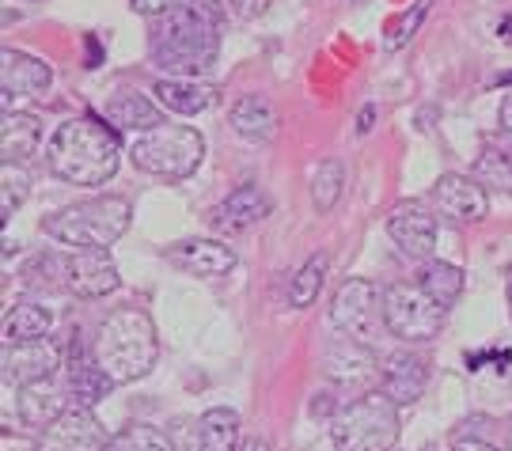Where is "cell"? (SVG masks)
Returning <instances> with one entry per match:
<instances>
[{
	"mask_svg": "<svg viewBox=\"0 0 512 451\" xmlns=\"http://www.w3.org/2000/svg\"><path fill=\"white\" fill-rule=\"evenodd\" d=\"M429 8H433V0H418L406 16H399L395 23H391V31H387V38H384V46H387V54H395V50H403L406 42L414 38V31L421 27V19L429 16Z\"/></svg>",
	"mask_w": 512,
	"mask_h": 451,
	"instance_id": "836d02e7",
	"label": "cell"
},
{
	"mask_svg": "<svg viewBox=\"0 0 512 451\" xmlns=\"http://www.w3.org/2000/svg\"><path fill=\"white\" fill-rule=\"evenodd\" d=\"M38 141H42V122L27 110H8L0 122V156L4 163H23L35 156Z\"/></svg>",
	"mask_w": 512,
	"mask_h": 451,
	"instance_id": "ffe728a7",
	"label": "cell"
},
{
	"mask_svg": "<svg viewBox=\"0 0 512 451\" xmlns=\"http://www.w3.org/2000/svg\"><path fill=\"white\" fill-rule=\"evenodd\" d=\"M323 368H327V376L338 379V383H361V379H368L376 372V357H372V345L353 342V338H338V342L327 349Z\"/></svg>",
	"mask_w": 512,
	"mask_h": 451,
	"instance_id": "d6986e66",
	"label": "cell"
},
{
	"mask_svg": "<svg viewBox=\"0 0 512 451\" xmlns=\"http://www.w3.org/2000/svg\"><path fill=\"white\" fill-rule=\"evenodd\" d=\"M103 118H107L114 129H156L164 126L160 110L152 99L137 95V91H126V95H114L107 107H103Z\"/></svg>",
	"mask_w": 512,
	"mask_h": 451,
	"instance_id": "cb8c5ba5",
	"label": "cell"
},
{
	"mask_svg": "<svg viewBox=\"0 0 512 451\" xmlns=\"http://www.w3.org/2000/svg\"><path fill=\"white\" fill-rule=\"evenodd\" d=\"M129 220L133 205L126 198H92L50 213L42 220V232L76 251H107L129 232Z\"/></svg>",
	"mask_w": 512,
	"mask_h": 451,
	"instance_id": "277c9868",
	"label": "cell"
},
{
	"mask_svg": "<svg viewBox=\"0 0 512 451\" xmlns=\"http://www.w3.org/2000/svg\"><path fill=\"white\" fill-rule=\"evenodd\" d=\"M69 383H65V372H57L50 379H35L27 387H19L16 410L23 417V425L31 429H50L57 417L65 414V402H69Z\"/></svg>",
	"mask_w": 512,
	"mask_h": 451,
	"instance_id": "5bb4252c",
	"label": "cell"
},
{
	"mask_svg": "<svg viewBox=\"0 0 512 451\" xmlns=\"http://www.w3.org/2000/svg\"><path fill=\"white\" fill-rule=\"evenodd\" d=\"M323 277H327V254H311L308 262L296 270L293 285H289V304L293 307H308L315 304V296L323 289Z\"/></svg>",
	"mask_w": 512,
	"mask_h": 451,
	"instance_id": "4dcf8cb0",
	"label": "cell"
},
{
	"mask_svg": "<svg viewBox=\"0 0 512 451\" xmlns=\"http://www.w3.org/2000/svg\"><path fill=\"white\" fill-rule=\"evenodd\" d=\"M205 156V141L198 129L190 126H156L148 129L137 145L129 148V160L137 171L156 175V179L179 182L190 179L198 171V163Z\"/></svg>",
	"mask_w": 512,
	"mask_h": 451,
	"instance_id": "8992f818",
	"label": "cell"
},
{
	"mask_svg": "<svg viewBox=\"0 0 512 451\" xmlns=\"http://www.w3.org/2000/svg\"><path fill=\"white\" fill-rule=\"evenodd\" d=\"M342 186H346V163L342 160H323L315 167V179H311V201H315V213H330L338 198H342Z\"/></svg>",
	"mask_w": 512,
	"mask_h": 451,
	"instance_id": "f1b7e54d",
	"label": "cell"
},
{
	"mask_svg": "<svg viewBox=\"0 0 512 451\" xmlns=\"http://www.w3.org/2000/svg\"><path fill=\"white\" fill-rule=\"evenodd\" d=\"M50 311L42 304H31V300H19L12 311H8V319H4V342L8 345H23V342H38V338H46L50 334Z\"/></svg>",
	"mask_w": 512,
	"mask_h": 451,
	"instance_id": "d4e9b609",
	"label": "cell"
},
{
	"mask_svg": "<svg viewBox=\"0 0 512 451\" xmlns=\"http://www.w3.org/2000/svg\"><path fill=\"white\" fill-rule=\"evenodd\" d=\"M501 126L512 133V91L505 95V103H501Z\"/></svg>",
	"mask_w": 512,
	"mask_h": 451,
	"instance_id": "8d00e7d4",
	"label": "cell"
},
{
	"mask_svg": "<svg viewBox=\"0 0 512 451\" xmlns=\"http://www.w3.org/2000/svg\"><path fill=\"white\" fill-rule=\"evenodd\" d=\"M27 194H31L27 167L23 163H4V171H0V217L4 220L16 217V209L27 201Z\"/></svg>",
	"mask_w": 512,
	"mask_h": 451,
	"instance_id": "1f68e13d",
	"label": "cell"
},
{
	"mask_svg": "<svg viewBox=\"0 0 512 451\" xmlns=\"http://www.w3.org/2000/svg\"><path fill=\"white\" fill-rule=\"evenodd\" d=\"M232 129L247 141H270L277 133V107L270 95H243L232 107Z\"/></svg>",
	"mask_w": 512,
	"mask_h": 451,
	"instance_id": "7402d4cb",
	"label": "cell"
},
{
	"mask_svg": "<svg viewBox=\"0 0 512 451\" xmlns=\"http://www.w3.org/2000/svg\"><path fill=\"white\" fill-rule=\"evenodd\" d=\"M65 383H69V395L80 402V406H95V402H103V398L118 387L114 379L95 364V357L92 361H84V357H73V361H65Z\"/></svg>",
	"mask_w": 512,
	"mask_h": 451,
	"instance_id": "603a6c76",
	"label": "cell"
},
{
	"mask_svg": "<svg viewBox=\"0 0 512 451\" xmlns=\"http://www.w3.org/2000/svg\"><path fill=\"white\" fill-rule=\"evenodd\" d=\"M387 235L403 254L429 262L437 251V217L425 201H399L387 217Z\"/></svg>",
	"mask_w": 512,
	"mask_h": 451,
	"instance_id": "30bf717a",
	"label": "cell"
},
{
	"mask_svg": "<svg viewBox=\"0 0 512 451\" xmlns=\"http://www.w3.org/2000/svg\"><path fill=\"white\" fill-rule=\"evenodd\" d=\"M57 277L80 300H99V296H110V292L122 285L110 251H76L73 247V251L57 262Z\"/></svg>",
	"mask_w": 512,
	"mask_h": 451,
	"instance_id": "9c48e42d",
	"label": "cell"
},
{
	"mask_svg": "<svg viewBox=\"0 0 512 451\" xmlns=\"http://www.w3.org/2000/svg\"><path fill=\"white\" fill-rule=\"evenodd\" d=\"M384 323L387 334L403 342H433L444 326V307L414 281H395L384 289Z\"/></svg>",
	"mask_w": 512,
	"mask_h": 451,
	"instance_id": "52a82bcc",
	"label": "cell"
},
{
	"mask_svg": "<svg viewBox=\"0 0 512 451\" xmlns=\"http://www.w3.org/2000/svg\"><path fill=\"white\" fill-rule=\"evenodd\" d=\"M425 451H437V448H425Z\"/></svg>",
	"mask_w": 512,
	"mask_h": 451,
	"instance_id": "ab89813d",
	"label": "cell"
},
{
	"mask_svg": "<svg viewBox=\"0 0 512 451\" xmlns=\"http://www.w3.org/2000/svg\"><path fill=\"white\" fill-rule=\"evenodd\" d=\"M95 364L107 372L114 383H137L156 368L160 342H156V323L141 307H118L99 323L92 342Z\"/></svg>",
	"mask_w": 512,
	"mask_h": 451,
	"instance_id": "3957f363",
	"label": "cell"
},
{
	"mask_svg": "<svg viewBox=\"0 0 512 451\" xmlns=\"http://www.w3.org/2000/svg\"><path fill=\"white\" fill-rule=\"evenodd\" d=\"M148 57L164 76L202 80L217 69L220 57V4L194 0L186 8L164 12L148 27Z\"/></svg>",
	"mask_w": 512,
	"mask_h": 451,
	"instance_id": "6da1fadb",
	"label": "cell"
},
{
	"mask_svg": "<svg viewBox=\"0 0 512 451\" xmlns=\"http://www.w3.org/2000/svg\"><path fill=\"white\" fill-rule=\"evenodd\" d=\"M107 451H179L171 444V436L152 429V425H129L118 436H110Z\"/></svg>",
	"mask_w": 512,
	"mask_h": 451,
	"instance_id": "d6a6232c",
	"label": "cell"
},
{
	"mask_svg": "<svg viewBox=\"0 0 512 451\" xmlns=\"http://www.w3.org/2000/svg\"><path fill=\"white\" fill-rule=\"evenodd\" d=\"M171 262L190 273V277L209 281V277H224L232 270L236 254H232V247L217 243V239H186L179 247H171Z\"/></svg>",
	"mask_w": 512,
	"mask_h": 451,
	"instance_id": "e0dca14e",
	"label": "cell"
},
{
	"mask_svg": "<svg viewBox=\"0 0 512 451\" xmlns=\"http://www.w3.org/2000/svg\"><path fill=\"white\" fill-rule=\"evenodd\" d=\"M270 4L274 0H228V8H232V16L236 19H258L270 12Z\"/></svg>",
	"mask_w": 512,
	"mask_h": 451,
	"instance_id": "d590c367",
	"label": "cell"
},
{
	"mask_svg": "<svg viewBox=\"0 0 512 451\" xmlns=\"http://www.w3.org/2000/svg\"><path fill=\"white\" fill-rule=\"evenodd\" d=\"M198 451H243V433H239L236 410H209L202 417V436H198Z\"/></svg>",
	"mask_w": 512,
	"mask_h": 451,
	"instance_id": "484cf974",
	"label": "cell"
},
{
	"mask_svg": "<svg viewBox=\"0 0 512 451\" xmlns=\"http://www.w3.org/2000/svg\"><path fill=\"white\" fill-rule=\"evenodd\" d=\"M46 163L69 186H103L122 163V137L107 118H73L54 133Z\"/></svg>",
	"mask_w": 512,
	"mask_h": 451,
	"instance_id": "7a4b0ae2",
	"label": "cell"
},
{
	"mask_svg": "<svg viewBox=\"0 0 512 451\" xmlns=\"http://www.w3.org/2000/svg\"><path fill=\"white\" fill-rule=\"evenodd\" d=\"M501 429L490 417H467L456 433L448 436V448L452 451H509L505 444V433H494Z\"/></svg>",
	"mask_w": 512,
	"mask_h": 451,
	"instance_id": "4316f807",
	"label": "cell"
},
{
	"mask_svg": "<svg viewBox=\"0 0 512 451\" xmlns=\"http://www.w3.org/2000/svg\"><path fill=\"white\" fill-rule=\"evenodd\" d=\"M330 323L338 326L353 342L372 345L387 330L384 323V292L376 289L368 277H349L338 285L330 300Z\"/></svg>",
	"mask_w": 512,
	"mask_h": 451,
	"instance_id": "ba28073f",
	"label": "cell"
},
{
	"mask_svg": "<svg viewBox=\"0 0 512 451\" xmlns=\"http://www.w3.org/2000/svg\"><path fill=\"white\" fill-rule=\"evenodd\" d=\"M334 451H395L399 444V402L387 391H368L353 398L330 421Z\"/></svg>",
	"mask_w": 512,
	"mask_h": 451,
	"instance_id": "5b68a950",
	"label": "cell"
},
{
	"mask_svg": "<svg viewBox=\"0 0 512 451\" xmlns=\"http://www.w3.org/2000/svg\"><path fill=\"white\" fill-rule=\"evenodd\" d=\"M380 379H384V391L399 406H410L429 387V361L414 349H395L380 361Z\"/></svg>",
	"mask_w": 512,
	"mask_h": 451,
	"instance_id": "9a60e30c",
	"label": "cell"
},
{
	"mask_svg": "<svg viewBox=\"0 0 512 451\" xmlns=\"http://www.w3.org/2000/svg\"><path fill=\"white\" fill-rule=\"evenodd\" d=\"M433 209H437L440 217L456 220V224H478L490 213V190L475 175L448 171L433 186Z\"/></svg>",
	"mask_w": 512,
	"mask_h": 451,
	"instance_id": "7c38bea8",
	"label": "cell"
},
{
	"mask_svg": "<svg viewBox=\"0 0 512 451\" xmlns=\"http://www.w3.org/2000/svg\"><path fill=\"white\" fill-rule=\"evenodd\" d=\"M418 285L448 311V307L459 304V296H463V270L452 266V262H425Z\"/></svg>",
	"mask_w": 512,
	"mask_h": 451,
	"instance_id": "83f0119b",
	"label": "cell"
},
{
	"mask_svg": "<svg viewBox=\"0 0 512 451\" xmlns=\"http://www.w3.org/2000/svg\"><path fill=\"white\" fill-rule=\"evenodd\" d=\"M65 368V353L61 345L50 342V338H38V342H23V345H8L4 353V379L12 387H27L35 379H50Z\"/></svg>",
	"mask_w": 512,
	"mask_h": 451,
	"instance_id": "4fadbf2b",
	"label": "cell"
},
{
	"mask_svg": "<svg viewBox=\"0 0 512 451\" xmlns=\"http://www.w3.org/2000/svg\"><path fill=\"white\" fill-rule=\"evenodd\" d=\"M156 103L171 114H202V110L213 107V99H217V88L213 84H205V80H175V76H164V80H156Z\"/></svg>",
	"mask_w": 512,
	"mask_h": 451,
	"instance_id": "ac0fdd59",
	"label": "cell"
},
{
	"mask_svg": "<svg viewBox=\"0 0 512 451\" xmlns=\"http://www.w3.org/2000/svg\"><path fill=\"white\" fill-rule=\"evenodd\" d=\"M54 84L50 65L35 54H23V50H4L0 54V88L4 99H27V95H42V91Z\"/></svg>",
	"mask_w": 512,
	"mask_h": 451,
	"instance_id": "2e32d148",
	"label": "cell"
},
{
	"mask_svg": "<svg viewBox=\"0 0 512 451\" xmlns=\"http://www.w3.org/2000/svg\"><path fill=\"white\" fill-rule=\"evenodd\" d=\"M372 122H376V107H368V110H361V133H368V129H372Z\"/></svg>",
	"mask_w": 512,
	"mask_h": 451,
	"instance_id": "74e56055",
	"label": "cell"
},
{
	"mask_svg": "<svg viewBox=\"0 0 512 451\" xmlns=\"http://www.w3.org/2000/svg\"><path fill=\"white\" fill-rule=\"evenodd\" d=\"M270 209H274V201L266 190H258V186H239L236 194H228V198L220 201V209L213 213L220 228H247V224H258V220L270 217Z\"/></svg>",
	"mask_w": 512,
	"mask_h": 451,
	"instance_id": "44dd1931",
	"label": "cell"
},
{
	"mask_svg": "<svg viewBox=\"0 0 512 451\" xmlns=\"http://www.w3.org/2000/svg\"><path fill=\"white\" fill-rule=\"evenodd\" d=\"M243 451H270V444H266V440H258V436H251V440L243 444Z\"/></svg>",
	"mask_w": 512,
	"mask_h": 451,
	"instance_id": "f35d334b",
	"label": "cell"
},
{
	"mask_svg": "<svg viewBox=\"0 0 512 451\" xmlns=\"http://www.w3.org/2000/svg\"><path fill=\"white\" fill-rule=\"evenodd\" d=\"M107 448H110L107 429H103V421L88 406L65 410L50 429L38 433V451H107Z\"/></svg>",
	"mask_w": 512,
	"mask_h": 451,
	"instance_id": "8fae6325",
	"label": "cell"
},
{
	"mask_svg": "<svg viewBox=\"0 0 512 451\" xmlns=\"http://www.w3.org/2000/svg\"><path fill=\"white\" fill-rule=\"evenodd\" d=\"M471 175L494 194H512V156L501 148H482Z\"/></svg>",
	"mask_w": 512,
	"mask_h": 451,
	"instance_id": "f546056e",
	"label": "cell"
},
{
	"mask_svg": "<svg viewBox=\"0 0 512 451\" xmlns=\"http://www.w3.org/2000/svg\"><path fill=\"white\" fill-rule=\"evenodd\" d=\"M186 4H194V0H129V8L137 12V16H164V12H175V8H186Z\"/></svg>",
	"mask_w": 512,
	"mask_h": 451,
	"instance_id": "e575fe53",
	"label": "cell"
}]
</instances>
